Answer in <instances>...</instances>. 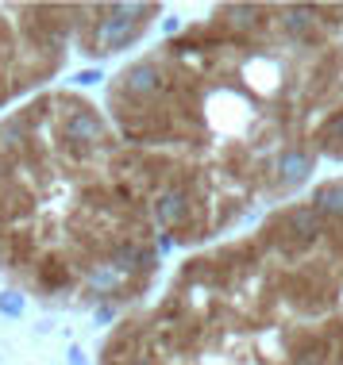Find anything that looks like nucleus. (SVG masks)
<instances>
[{
	"label": "nucleus",
	"mask_w": 343,
	"mask_h": 365,
	"mask_svg": "<svg viewBox=\"0 0 343 365\" xmlns=\"http://www.w3.org/2000/svg\"><path fill=\"white\" fill-rule=\"evenodd\" d=\"M104 112L170 246H212L343 162V4H217L112 73Z\"/></svg>",
	"instance_id": "nucleus-1"
},
{
	"label": "nucleus",
	"mask_w": 343,
	"mask_h": 365,
	"mask_svg": "<svg viewBox=\"0 0 343 365\" xmlns=\"http://www.w3.org/2000/svg\"><path fill=\"white\" fill-rule=\"evenodd\" d=\"M166 235L109 112L46 88L0 115V277L46 308H135Z\"/></svg>",
	"instance_id": "nucleus-2"
},
{
	"label": "nucleus",
	"mask_w": 343,
	"mask_h": 365,
	"mask_svg": "<svg viewBox=\"0 0 343 365\" xmlns=\"http://www.w3.org/2000/svg\"><path fill=\"white\" fill-rule=\"evenodd\" d=\"M336 289L309 196L189 250L104 334L96 365H336Z\"/></svg>",
	"instance_id": "nucleus-3"
},
{
	"label": "nucleus",
	"mask_w": 343,
	"mask_h": 365,
	"mask_svg": "<svg viewBox=\"0 0 343 365\" xmlns=\"http://www.w3.org/2000/svg\"><path fill=\"white\" fill-rule=\"evenodd\" d=\"M159 4H0V112L27 104L74 51L112 58L143 43Z\"/></svg>",
	"instance_id": "nucleus-4"
},
{
	"label": "nucleus",
	"mask_w": 343,
	"mask_h": 365,
	"mask_svg": "<svg viewBox=\"0 0 343 365\" xmlns=\"http://www.w3.org/2000/svg\"><path fill=\"white\" fill-rule=\"evenodd\" d=\"M309 204L317 208L320 246H324L332 289H336V323H339V358H336V365H343V177H328V181L312 185Z\"/></svg>",
	"instance_id": "nucleus-5"
}]
</instances>
